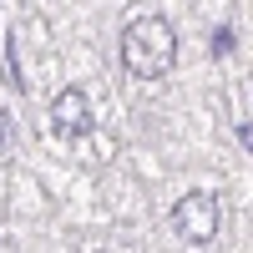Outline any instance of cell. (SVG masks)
Instances as JSON below:
<instances>
[{
    "instance_id": "5",
    "label": "cell",
    "mask_w": 253,
    "mask_h": 253,
    "mask_svg": "<svg viewBox=\"0 0 253 253\" xmlns=\"http://www.w3.org/2000/svg\"><path fill=\"white\" fill-rule=\"evenodd\" d=\"M10 147V117H5V107H0V152Z\"/></svg>"
},
{
    "instance_id": "4",
    "label": "cell",
    "mask_w": 253,
    "mask_h": 253,
    "mask_svg": "<svg viewBox=\"0 0 253 253\" xmlns=\"http://www.w3.org/2000/svg\"><path fill=\"white\" fill-rule=\"evenodd\" d=\"M213 51H218V56L233 51V31H218V36H213Z\"/></svg>"
},
{
    "instance_id": "1",
    "label": "cell",
    "mask_w": 253,
    "mask_h": 253,
    "mask_svg": "<svg viewBox=\"0 0 253 253\" xmlns=\"http://www.w3.org/2000/svg\"><path fill=\"white\" fill-rule=\"evenodd\" d=\"M122 61H126V71L142 76V81L167 76V66L177 61V31L167 26L162 15H137L132 26L122 31Z\"/></svg>"
},
{
    "instance_id": "2",
    "label": "cell",
    "mask_w": 253,
    "mask_h": 253,
    "mask_svg": "<svg viewBox=\"0 0 253 253\" xmlns=\"http://www.w3.org/2000/svg\"><path fill=\"white\" fill-rule=\"evenodd\" d=\"M218 223H223V208L213 193H182L172 203V228H177L182 243H213Z\"/></svg>"
},
{
    "instance_id": "3",
    "label": "cell",
    "mask_w": 253,
    "mask_h": 253,
    "mask_svg": "<svg viewBox=\"0 0 253 253\" xmlns=\"http://www.w3.org/2000/svg\"><path fill=\"white\" fill-rule=\"evenodd\" d=\"M91 132V96L81 86H61L51 101V137L56 142H76Z\"/></svg>"
},
{
    "instance_id": "6",
    "label": "cell",
    "mask_w": 253,
    "mask_h": 253,
    "mask_svg": "<svg viewBox=\"0 0 253 253\" xmlns=\"http://www.w3.org/2000/svg\"><path fill=\"white\" fill-rule=\"evenodd\" d=\"M238 137H243V147L253 152V126H238Z\"/></svg>"
}]
</instances>
